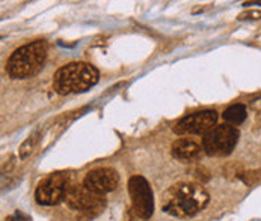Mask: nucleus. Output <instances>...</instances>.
<instances>
[{
    "instance_id": "obj_11",
    "label": "nucleus",
    "mask_w": 261,
    "mask_h": 221,
    "mask_svg": "<svg viewBox=\"0 0 261 221\" xmlns=\"http://www.w3.org/2000/svg\"><path fill=\"white\" fill-rule=\"evenodd\" d=\"M246 107L243 104H234L224 111V119L229 125H240L246 119Z\"/></svg>"
},
{
    "instance_id": "obj_1",
    "label": "nucleus",
    "mask_w": 261,
    "mask_h": 221,
    "mask_svg": "<svg viewBox=\"0 0 261 221\" xmlns=\"http://www.w3.org/2000/svg\"><path fill=\"white\" fill-rule=\"evenodd\" d=\"M210 196L201 184L178 182L168 188L162 197V209L177 218H190L199 214L208 203Z\"/></svg>"
},
{
    "instance_id": "obj_5",
    "label": "nucleus",
    "mask_w": 261,
    "mask_h": 221,
    "mask_svg": "<svg viewBox=\"0 0 261 221\" xmlns=\"http://www.w3.org/2000/svg\"><path fill=\"white\" fill-rule=\"evenodd\" d=\"M240 133L236 127L224 123L215 127L202 139V149L210 156H226L229 155L239 142Z\"/></svg>"
},
{
    "instance_id": "obj_16",
    "label": "nucleus",
    "mask_w": 261,
    "mask_h": 221,
    "mask_svg": "<svg viewBox=\"0 0 261 221\" xmlns=\"http://www.w3.org/2000/svg\"><path fill=\"white\" fill-rule=\"evenodd\" d=\"M251 5H258V6H261V2H248V3H243V6H251Z\"/></svg>"
},
{
    "instance_id": "obj_14",
    "label": "nucleus",
    "mask_w": 261,
    "mask_h": 221,
    "mask_svg": "<svg viewBox=\"0 0 261 221\" xmlns=\"http://www.w3.org/2000/svg\"><path fill=\"white\" fill-rule=\"evenodd\" d=\"M261 18V11L260 9H248L245 12H242L239 15V20L240 21H246V20H260Z\"/></svg>"
},
{
    "instance_id": "obj_13",
    "label": "nucleus",
    "mask_w": 261,
    "mask_h": 221,
    "mask_svg": "<svg viewBox=\"0 0 261 221\" xmlns=\"http://www.w3.org/2000/svg\"><path fill=\"white\" fill-rule=\"evenodd\" d=\"M240 179L246 185H254L257 184L261 179V172L260 170H249V172H243L240 175Z\"/></svg>"
},
{
    "instance_id": "obj_6",
    "label": "nucleus",
    "mask_w": 261,
    "mask_h": 221,
    "mask_svg": "<svg viewBox=\"0 0 261 221\" xmlns=\"http://www.w3.org/2000/svg\"><path fill=\"white\" fill-rule=\"evenodd\" d=\"M65 202L74 211L94 215L100 214L106 206V197L103 194H97L88 190L83 184L73 185L65 197Z\"/></svg>"
},
{
    "instance_id": "obj_7",
    "label": "nucleus",
    "mask_w": 261,
    "mask_h": 221,
    "mask_svg": "<svg viewBox=\"0 0 261 221\" xmlns=\"http://www.w3.org/2000/svg\"><path fill=\"white\" fill-rule=\"evenodd\" d=\"M128 194L138 217L144 220L151 218L154 214V200H152V191L148 181L141 175L132 176L128 181Z\"/></svg>"
},
{
    "instance_id": "obj_4",
    "label": "nucleus",
    "mask_w": 261,
    "mask_h": 221,
    "mask_svg": "<svg viewBox=\"0 0 261 221\" xmlns=\"http://www.w3.org/2000/svg\"><path fill=\"white\" fill-rule=\"evenodd\" d=\"M74 185L73 175L67 172H56L38 182L35 188V199L42 206H53L65 200L70 188Z\"/></svg>"
},
{
    "instance_id": "obj_8",
    "label": "nucleus",
    "mask_w": 261,
    "mask_h": 221,
    "mask_svg": "<svg viewBox=\"0 0 261 221\" xmlns=\"http://www.w3.org/2000/svg\"><path fill=\"white\" fill-rule=\"evenodd\" d=\"M218 117L219 114L215 110H201L187 114L175 123L174 133L178 136H185V134L205 136L208 131H212L216 127Z\"/></svg>"
},
{
    "instance_id": "obj_9",
    "label": "nucleus",
    "mask_w": 261,
    "mask_h": 221,
    "mask_svg": "<svg viewBox=\"0 0 261 221\" xmlns=\"http://www.w3.org/2000/svg\"><path fill=\"white\" fill-rule=\"evenodd\" d=\"M119 184V175L112 167H97L86 173L83 185L97 193V194H106L113 191Z\"/></svg>"
},
{
    "instance_id": "obj_12",
    "label": "nucleus",
    "mask_w": 261,
    "mask_h": 221,
    "mask_svg": "<svg viewBox=\"0 0 261 221\" xmlns=\"http://www.w3.org/2000/svg\"><path fill=\"white\" fill-rule=\"evenodd\" d=\"M39 139H41V131H37V133L31 134V136L23 142V145L20 146V150H18L21 160H26V158H29V156L34 153V150L37 149L38 143H39Z\"/></svg>"
},
{
    "instance_id": "obj_15",
    "label": "nucleus",
    "mask_w": 261,
    "mask_h": 221,
    "mask_svg": "<svg viewBox=\"0 0 261 221\" xmlns=\"http://www.w3.org/2000/svg\"><path fill=\"white\" fill-rule=\"evenodd\" d=\"M5 221H31V218L24 212H21V211H15L14 214L8 215L5 218Z\"/></svg>"
},
{
    "instance_id": "obj_10",
    "label": "nucleus",
    "mask_w": 261,
    "mask_h": 221,
    "mask_svg": "<svg viewBox=\"0 0 261 221\" xmlns=\"http://www.w3.org/2000/svg\"><path fill=\"white\" fill-rule=\"evenodd\" d=\"M172 156L178 161H193L199 158L202 147L190 139H180L172 143Z\"/></svg>"
},
{
    "instance_id": "obj_2",
    "label": "nucleus",
    "mask_w": 261,
    "mask_h": 221,
    "mask_svg": "<svg viewBox=\"0 0 261 221\" xmlns=\"http://www.w3.org/2000/svg\"><path fill=\"white\" fill-rule=\"evenodd\" d=\"M98 83V71L86 62H71L61 67L53 77V89L59 95L82 93Z\"/></svg>"
},
{
    "instance_id": "obj_3",
    "label": "nucleus",
    "mask_w": 261,
    "mask_h": 221,
    "mask_svg": "<svg viewBox=\"0 0 261 221\" xmlns=\"http://www.w3.org/2000/svg\"><path fill=\"white\" fill-rule=\"evenodd\" d=\"M47 57V44L42 39L29 42L17 48L6 62V71L11 78L23 80L38 74Z\"/></svg>"
}]
</instances>
